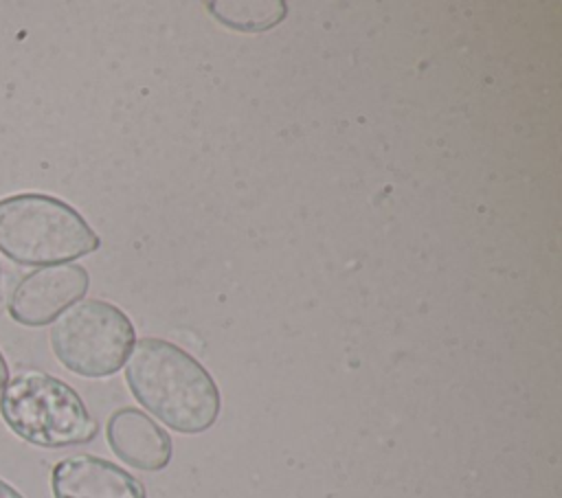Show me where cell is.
I'll use <instances>...</instances> for the list:
<instances>
[{
	"label": "cell",
	"mask_w": 562,
	"mask_h": 498,
	"mask_svg": "<svg viewBox=\"0 0 562 498\" xmlns=\"http://www.w3.org/2000/svg\"><path fill=\"white\" fill-rule=\"evenodd\" d=\"M125 382L147 412L180 434L206 432L220 417L222 397L213 375L169 340H136L125 362Z\"/></svg>",
	"instance_id": "obj_1"
},
{
	"label": "cell",
	"mask_w": 562,
	"mask_h": 498,
	"mask_svg": "<svg viewBox=\"0 0 562 498\" xmlns=\"http://www.w3.org/2000/svg\"><path fill=\"white\" fill-rule=\"evenodd\" d=\"M99 235L66 200L48 193L0 197V252L18 265H59L94 252Z\"/></svg>",
	"instance_id": "obj_2"
},
{
	"label": "cell",
	"mask_w": 562,
	"mask_h": 498,
	"mask_svg": "<svg viewBox=\"0 0 562 498\" xmlns=\"http://www.w3.org/2000/svg\"><path fill=\"white\" fill-rule=\"evenodd\" d=\"M0 417L15 437L48 450L90 443L99 432L79 393L40 369L9 375L0 391Z\"/></svg>",
	"instance_id": "obj_3"
},
{
	"label": "cell",
	"mask_w": 562,
	"mask_h": 498,
	"mask_svg": "<svg viewBox=\"0 0 562 498\" xmlns=\"http://www.w3.org/2000/svg\"><path fill=\"white\" fill-rule=\"evenodd\" d=\"M48 338L53 355L64 369L101 380L123 369L136 344V329L114 303L83 298L53 322Z\"/></svg>",
	"instance_id": "obj_4"
},
{
	"label": "cell",
	"mask_w": 562,
	"mask_h": 498,
	"mask_svg": "<svg viewBox=\"0 0 562 498\" xmlns=\"http://www.w3.org/2000/svg\"><path fill=\"white\" fill-rule=\"evenodd\" d=\"M90 274L79 263L37 268L22 276L11 292L9 316L24 327L50 325L86 296Z\"/></svg>",
	"instance_id": "obj_5"
},
{
	"label": "cell",
	"mask_w": 562,
	"mask_h": 498,
	"mask_svg": "<svg viewBox=\"0 0 562 498\" xmlns=\"http://www.w3.org/2000/svg\"><path fill=\"white\" fill-rule=\"evenodd\" d=\"M50 491L53 498H147L134 474L94 454L57 461L50 472Z\"/></svg>",
	"instance_id": "obj_6"
},
{
	"label": "cell",
	"mask_w": 562,
	"mask_h": 498,
	"mask_svg": "<svg viewBox=\"0 0 562 498\" xmlns=\"http://www.w3.org/2000/svg\"><path fill=\"white\" fill-rule=\"evenodd\" d=\"M110 450L130 467L143 472L165 469L171 461V437L149 415L138 408L123 406L114 410L105 426Z\"/></svg>",
	"instance_id": "obj_7"
},
{
	"label": "cell",
	"mask_w": 562,
	"mask_h": 498,
	"mask_svg": "<svg viewBox=\"0 0 562 498\" xmlns=\"http://www.w3.org/2000/svg\"><path fill=\"white\" fill-rule=\"evenodd\" d=\"M206 9L224 26L241 33L268 31L288 15V4L281 0H215L206 2Z\"/></svg>",
	"instance_id": "obj_8"
},
{
	"label": "cell",
	"mask_w": 562,
	"mask_h": 498,
	"mask_svg": "<svg viewBox=\"0 0 562 498\" xmlns=\"http://www.w3.org/2000/svg\"><path fill=\"white\" fill-rule=\"evenodd\" d=\"M0 498H24L13 485H9L7 480L0 478Z\"/></svg>",
	"instance_id": "obj_9"
},
{
	"label": "cell",
	"mask_w": 562,
	"mask_h": 498,
	"mask_svg": "<svg viewBox=\"0 0 562 498\" xmlns=\"http://www.w3.org/2000/svg\"><path fill=\"white\" fill-rule=\"evenodd\" d=\"M7 380H9V364H7V360H4V355L0 351V391H2Z\"/></svg>",
	"instance_id": "obj_10"
},
{
	"label": "cell",
	"mask_w": 562,
	"mask_h": 498,
	"mask_svg": "<svg viewBox=\"0 0 562 498\" xmlns=\"http://www.w3.org/2000/svg\"><path fill=\"white\" fill-rule=\"evenodd\" d=\"M0 281H2V268H0Z\"/></svg>",
	"instance_id": "obj_11"
}]
</instances>
